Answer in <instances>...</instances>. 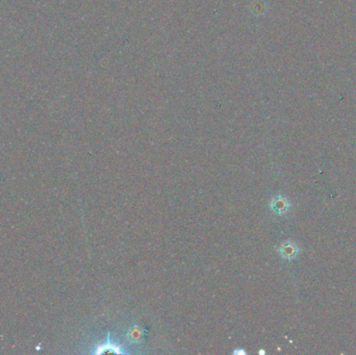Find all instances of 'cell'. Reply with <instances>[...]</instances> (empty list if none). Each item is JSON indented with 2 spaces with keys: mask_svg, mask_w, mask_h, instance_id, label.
<instances>
[{
  "mask_svg": "<svg viewBox=\"0 0 356 355\" xmlns=\"http://www.w3.org/2000/svg\"><path fill=\"white\" fill-rule=\"evenodd\" d=\"M246 354V351L245 350H234L233 351V354Z\"/></svg>",
  "mask_w": 356,
  "mask_h": 355,
  "instance_id": "5b68a950",
  "label": "cell"
},
{
  "mask_svg": "<svg viewBox=\"0 0 356 355\" xmlns=\"http://www.w3.org/2000/svg\"><path fill=\"white\" fill-rule=\"evenodd\" d=\"M278 252L282 258L291 260L298 255L299 248L294 242L287 241L280 245V247L278 248Z\"/></svg>",
  "mask_w": 356,
  "mask_h": 355,
  "instance_id": "3957f363",
  "label": "cell"
},
{
  "mask_svg": "<svg viewBox=\"0 0 356 355\" xmlns=\"http://www.w3.org/2000/svg\"><path fill=\"white\" fill-rule=\"evenodd\" d=\"M269 207L273 212H274V214L278 216H282L284 214H287L288 210L291 207V204L286 197L278 195L271 199Z\"/></svg>",
  "mask_w": 356,
  "mask_h": 355,
  "instance_id": "6da1fadb",
  "label": "cell"
},
{
  "mask_svg": "<svg viewBox=\"0 0 356 355\" xmlns=\"http://www.w3.org/2000/svg\"><path fill=\"white\" fill-rule=\"evenodd\" d=\"M143 336H144V329L140 325L135 324L127 331L126 340L129 344H139V343L143 341Z\"/></svg>",
  "mask_w": 356,
  "mask_h": 355,
  "instance_id": "277c9868",
  "label": "cell"
},
{
  "mask_svg": "<svg viewBox=\"0 0 356 355\" xmlns=\"http://www.w3.org/2000/svg\"><path fill=\"white\" fill-rule=\"evenodd\" d=\"M94 352L96 354H101V353H105V352H112L115 354H127V352L123 349L122 346L115 344L114 342H112L110 333L108 334V340H106V343L96 346V350H95Z\"/></svg>",
  "mask_w": 356,
  "mask_h": 355,
  "instance_id": "7a4b0ae2",
  "label": "cell"
}]
</instances>
